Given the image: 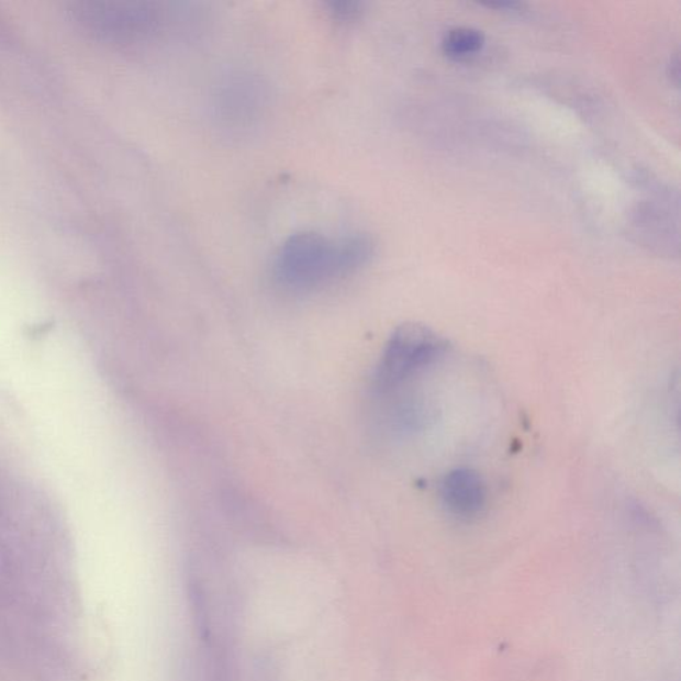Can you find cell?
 I'll return each mask as SVG.
<instances>
[{"mask_svg":"<svg viewBox=\"0 0 681 681\" xmlns=\"http://www.w3.org/2000/svg\"><path fill=\"white\" fill-rule=\"evenodd\" d=\"M376 249L375 238L367 233L337 242L315 232L295 233L277 252L276 280L295 292L313 290L367 267Z\"/></svg>","mask_w":681,"mask_h":681,"instance_id":"1","label":"cell"},{"mask_svg":"<svg viewBox=\"0 0 681 681\" xmlns=\"http://www.w3.org/2000/svg\"><path fill=\"white\" fill-rule=\"evenodd\" d=\"M447 340L432 327L403 324L390 336L376 371V384L381 392L401 387L440 358Z\"/></svg>","mask_w":681,"mask_h":681,"instance_id":"2","label":"cell"},{"mask_svg":"<svg viewBox=\"0 0 681 681\" xmlns=\"http://www.w3.org/2000/svg\"><path fill=\"white\" fill-rule=\"evenodd\" d=\"M74 15L94 35L118 43L147 41L166 24L161 5L150 2L81 3Z\"/></svg>","mask_w":681,"mask_h":681,"instance_id":"3","label":"cell"},{"mask_svg":"<svg viewBox=\"0 0 681 681\" xmlns=\"http://www.w3.org/2000/svg\"><path fill=\"white\" fill-rule=\"evenodd\" d=\"M219 123L232 134L242 135L257 127L268 109L265 86L248 74L224 81L216 97Z\"/></svg>","mask_w":681,"mask_h":681,"instance_id":"4","label":"cell"},{"mask_svg":"<svg viewBox=\"0 0 681 681\" xmlns=\"http://www.w3.org/2000/svg\"><path fill=\"white\" fill-rule=\"evenodd\" d=\"M440 494L447 510L462 520L476 518L482 513L488 500L482 477L471 469L450 471L444 479Z\"/></svg>","mask_w":681,"mask_h":681,"instance_id":"5","label":"cell"},{"mask_svg":"<svg viewBox=\"0 0 681 681\" xmlns=\"http://www.w3.org/2000/svg\"><path fill=\"white\" fill-rule=\"evenodd\" d=\"M485 36L482 31L471 27H456L447 31L440 47L450 59H465L482 52Z\"/></svg>","mask_w":681,"mask_h":681,"instance_id":"6","label":"cell"},{"mask_svg":"<svg viewBox=\"0 0 681 681\" xmlns=\"http://www.w3.org/2000/svg\"><path fill=\"white\" fill-rule=\"evenodd\" d=\"M326 9L338 22H355L364 14V3L357 0H332Z\"/></svg>","mask_w":681,"mask_h":681,"instance_id":"7","label":"cell"},{"mask_svg":"<svg viewBox=\"0 0 681 681\" xmlns=\"http://www.w3.org/2000/svg\"><path fill=\"white\" fill-rule=\"evenodd\" d=\"M484 8L502 10V11H511V12H520L525 8V4L518 2H495V3H482Z\"/></svg>","mask_w":681,"mask_h":681,"instance_id":"8","label":"cell"},{"mask_svg":"<svg viewBox=\"0 0 681 681\" xmlns=\"http://www.w3.org/2000/svg\"><path fill=\"white\" fill-rule=\"evenodd\" d=\"M668 75H670V77H673L674 85H678V81H679V58H678V55H674L673 59H671L670 65H668Z\"/></svg>","mask_w":681,"mask_h":681,"instance_id":"9","label":"cell"}]
</instances>
